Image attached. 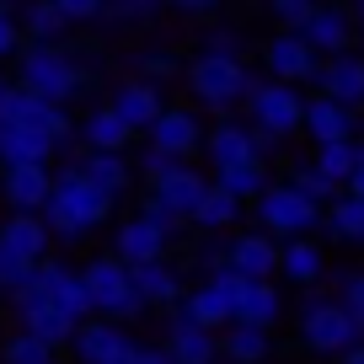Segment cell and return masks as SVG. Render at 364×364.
<instances>
[{"label":"cell","mask_w":364,"mask_h":364,"mask_svg":"<svg viewBox=\"0 0 364 364\" xmlns=\"http://www.w3.org/2000/svg\"><path fill=\"white\" fill-rule=\"evenodd\" d=\"M166 6H177L182 16H215L225 0H166Z\"/></svg>","instance_id":"46"},{"label":"cell","mask_w":364,"mask_h":364,"mask_svg":"<svg viewBox=\"0 0 364 364\" xmlns=\"http://www.w3.org/2000/svg\"><path fill=\"white\" fill-rule=\"evenodd\" d=\"M80 139H86L91 150H124L129 139H134V129H129L124 118L113 113V107H97V113L80 124Z\"/></svg>","instance_id":"34"},{"label":"cell","mask_w":364,"mask_h":364,"mask_svg":"<svg viewBox=\"0 0 364 364\" xmlns=\"http://www.w3.org/2000/svg\"><path fill=\"white\" fill-rule=\"evenodd\" d=\"M236 220H241V198H236V193H225L220 182H209V193L198 198V209H193V225L215 236V230H230Z\"/></svg>","instance_id":"32"},{"label":"cell","mask_w":364,"mask_h":364,"mask_svg":"<svg viewBox=\"0 0 364 364\" xmlns=\"http://www.w3.org/2000/svg\"><path fill=\"white\" fill-rule=\"evenodd\" d=\"M353 166H364V139H353Z\"/></svg>","instance_id":"53"},{"label":"cell","mask_w":364,"mask_h":364,"mask_svg":"<svg viewBox=\"0 0 364 364\" xmlns=\"http://www.w3.org/2000/svg\"><path fill=\"white\" fill-rule=\"evenodd\" d=\"M48 156H54V139L48 134L0 118V161H6V166H16V161H48Z\"/></svg>","instance_id":"29"},{"label":"cell","mask_w":364,"mask_h":364,"mask_svg":"<svg viewBox=\"0 0 364 364\" xmlns=\"http://www.w3.org/2000/svg\"><path fill=\"white\" fill-rule=\"evenodd\" d=\"M204 156H209V166H230V161H247V156H257L252 150V129L247 124H220V129H209L204 134Z\"/></svg>","instance_id":"30"},{"label":"cell","mask_w":364,"mask_h":364,"mask_svg":"<svg viewBox=\"0 0 364 364\" xmlns=\"http://www.w3.org/2000/svg\"><path fill=\"white\" fill-rule=\"evenodd\" d=\"M289 182H295V188H300L306 198H316V204H327V198L338 193V182H332V177H321V171H316V161H300V166L289 171Z\"/></svg>","instance_id":"38"},{"label":"cell","mask_w":364,"mask_h":364,"mask_svg":"<svg viewBox=\"0 0 364 364\" xmlns=\"http://www.w3.org/2000/svg\"><path fill=\"white\" fill-rule=\"evenodd\" d=\"M22 16L11 11V6H0V59H16V48H22Z\"/></svg>","instance_id":"40"},{"label":"cell","mask_w":364,"mask_h":364,"mask_svg":"<svg viewBox=\"0 0 364 364\" xmlns=\"http://www.w3.org/2000/svg\"><path fill=\"white\" fill-rule=\"evenodd\" d=\"M139 75H145V80H171V75H177V59H171V54H145V59H139Z\"/></svg>","instance_id":"44"},{"label":"cell","mask_w":364,"mask_h":364,"mask_svg":"<svg viewBox=\"0 0 364 364\" xmlns=\"http://www.w3.org/2000/svg\"><path fill=\"white\" fill-rule=\"evenodd\" d=\"M300 118H306V97L295 91V80H252L247 91V124L262 129V134H300Z\"/></svg>","instance_id":"7"},{"label":"cell","mask_w":364,"mask_h":364,"mask_svg":"<svg viewBox=\"0 0 364 364\" xmlns=\"http://www.w3.org/2000/svg\"><path fill=\"white\" fill-rule=\"evenodd\" d=\"M80 166H86V177L97 182V188H107V193H124L129 188V177H134V171H129V161H124V150H91L86 161H80Z\"/></svg>","instance_id":"35"},{"label":"cell","mask_w":364,"mask_h":364,"mask_svg":"<svg viewBox=\"0 0 364 364\" xmlns=\"http://www.w3.org/2000/svg\"><path fill=\"white\" fill-rule=\"evenodd\" d=\"M252 209H257V230H268V236H279V241L311 236V230L321 225V204L306 198L295 182H268V188L252 198Z\"/></svg>","instance_id":"5"},{"label":"cell","mask_w":364,"mask_h":364,"mask_svg":"<svg viewBox=\"0 0 364 364\" xmlns=\"http://www.w3.org/2000/svg\"><path fill=\"white\" fill-rule=\"evenodd\" d=\"M48 220L43 215H33V209H16L6 225H0V241L16 252V257H27V262H38V257H48Z\"/></svg>","instance_id":"26"},{"label":"cell","mask_w":364,"mask_h":364,"mask_svg":"<svg viewBox=\"0 0 364 364\" xmlns=\"http://www.w3.org/2000/svg\"><path fill=\"white\" fill-rule=\"evenodd\" d=\"M343 188H348V193H359V198H364V166H353V171H348V182H343Z\"/></svg>","instance_id":"49"},{"label":"cell","mask_w":364,"mask_h":364,"mask_svg":"<svg viewBox=\"0 0 364 364\" xmlns=\"http://www.w3.org/2000/svg\"><path fill=\"white\" fill-rule=\"evenodd\" d=\"M0 364H54V343H43L38 332H16L6 348H0Z\"/></svg>","instance_id":"37"},{"label":"cell","mask_w":364,"mask_h":364,"mask_svg":"<svg viewBox=\"0 0 364 364\" xmlns=\"http://www.w3.org/2000/svg\"><path fill=\"white\" fill-rule=\"evenodd\" d=\"M134 364H177V359H171V348H166V343H161V348H150V343H139Z\"/></svg>","instance_id":"47"},{"label":"cell","mask_w":364,"mask_h":364,"mask_svg":"<svg viewBox=\"0 0 364 364\" xmlns=\"http://www.w3.org/2000/svg\"><path fill=\"white\" fill-rule=\"evenodd\" d=\"M0 188H6V204H11V209H33V215H43L48 188H54L48 161H16V166H6Z\"/></svg>","instance_id":"18"},{"label":"cell","mask_w":364,"mask_h":364,"mask_svg":"<svg viewBox=\"0 0 364 364\" xmlns=\"http://www.w3.org/2000/svg\"><path fill=\"white\" fill-rule=\"evenodd\" d=\"M0 6H22V0H0Z\"/></svg>","instance_id":"54"},{"label":"cell","mask_w":364,"mask_h":364,"mask_svg":"<svg viewBox=\"0 0 364 364\" xmlns=\"http://www.w3.org/2000/svg\"><path fill=\"white\" fill-rule=\"evenodd\" d=\"M11 300H16V316H22L27 332H38V338L54 343V348L70 343V332H75V316H70V311H59L54 300H43V295H11Z\"/></svg>","instance_id":"21"},{"label":"cell","mask_w":364,"mask_h":364,"mask_svg":"<svg viewBox=\"0 0 364 364\" xmlns=\"http://www.w3.org/2000/svg\"><path fill=\"white\" fill-rule=\"evenodd\" d=\"M107 107H113V113L124 118L134 134H145V129L161 118V107H166V102H161V80H145V75H139V80H124V86L113 91V102H107Z\"/></svg>","instance_id":"20"},{"label":"cell","mask_w":364,"mask_h":364,"mask_svg":"<svg viewBox=\"0 0 364 364\" xmlns=\"http://www.w3.org/2000/svg\"><path fill=\"white\" fill-rule=\"evenodd\" d=\"M215 182L225 188V193H236L241 204H252V198L268 188V161H257V156L230 161V166H220V171H215Z\"/></svg>","instance_id":"31"},{"label":"cell","mask_w":364,"mask_h":364,"mask_svg":"<svg viewBox=\"0 0 364 364\" xmlns=\"http://www.w3.org/2000/svg\"><path fill=\"white\" fill-rule=\"evenodd\" d=\"M300 343L321 359H338L353 343H364V327L353 321V311L332 295H306L300 300Z\"/></svg>","instance_id":"2"},{"label":"cell","mask_w":364,"mask_h":364,"mask_svg":"<svg viewBox=\"0 0 364 364\" xmlns=\"http://www.w3.org/2000/svg\"><path fill=\"white\" fill-rule=\"evenodd\" d=\"M188 86H193V97L209 113H230L236 102H247L252 75H247V65H241V54H215V48H204V54L188 65Z\"/></svg>","instance_id":"4"},{"label":"cell","mask_w":364,"mask_h":364,"mask_svg":"<svg viewBox=\"0 0 364 364\" xmlns=\"http://www.w3.org/2000/svg\"><path fill=\"white\" fill-rule=\"evenodd\" d=\"M11 86H16L11 75H0V102H6V97H11Z\"/></svg>","instance_id":"52"},{"label":"cell","mask_w":364,"mask_h":364,"mask_svg":"<svg viewBox=\"0 0 364 364\" xmlns=\"http://www.w3.org/2000/svg\"><path fill=\"white\" fill-rule=\"evenodd\" d=\"M225 268H236L241 279H273V273H279V236H268V230L230 236V247H225Z\"/></svg>","instance_id":"16"},{"label":"cell","mask_w":364,"mask_h":364,"mask_svg":"<svg viewBox=\"0 0 364 364\" xmlns=\"http://www.w3.org/2000/svg\"><path fill=\"white\" fill-rule=\"evenodd\" d=\"M107 209H113V193L107 188H97V182L86 177V166H65L54 177V188H48V204H43V220H48V230L54 236H65V241H80V236H91V230L107 220Z\"/></svg>","instance_id":"1"},{"label":"cell","mask_w":364,"mask_h":364,"mask_svg":"<svg viewBox=\"0 0 364 364\" xmlns=\"http://www.w3.org/2000/svg\"><path fill=\"white\" fill-rule=\"evenodd\" d=\"M145 134H150V145L166 150V156H193V150L204 145V124H198L193 107H161V118Z\"/></svg>","instance_id":"17"},{"label":"cell","mask_w":364,"mask_h":364,"mask_svg":"<svg viewBox=\"0 0 364 364\" xmlns=\"http://www.w3.org/2000/svg\"><path fill=\"white\" fill-rule=\"evenodd\" d=\"M353 27H359V38H364V0H353Z\"/></svg>","instance_id":"51"},{"label":"cell","mask_w":364,"mask_h":364,"mask_svg":"<svg viewBox=\"0 0 364 364\" xmlns=\"http://www.w3.org/2000/svg\"><path fill=\"white\" fill-rule=\"evenodd\" d=\"M70 348H75V364H134L139 343L124 332V321L102 316V321H75Z\"/></svg>","instance_id":"10"},{"label":"cell","mask_w":364,"mask_h":364,"mask_svg":"<svg viewBox=\"0 0 364 364\" xmlns=\"http://www.w3.org/2000/svg\"><path fill=\"white\" fill-rule=\"evenodd\" d=\"M166 348L177 364H220V332L215 327H198V321L177 316L166 332Z\"/></svg>","instance_id":"22"},{"label":"cell","mask_w":364,"mask_h":364,"mask_svg":"<svg viewBox=\"0 0 364 364\" xmlns=\"http://www.w3.org/2000/svg\"><path fill=\"white\" fill-rule=\"evenodd\" d=\"M236 289H241V273L236 268H215V279H204L198 289L182 295V311L177 316L198 321V327H230L236 321Z\"/></svg>","instance_id":"9"},{"label":"cell","mask_w":364,"mask_h":364,"mask_svg":"<svg viewBox=\"0 0 364 364\" xmlns=\"http://www.w3.org/2000/svg\"><path fill=\"white\" fill-rule=\"evenodd\" d=\"M161 11V0H107V16L113 22H145Z\"/></svg>","instance_id":"41"},{"label":"cell","mask_w":364,"mask_h":364,"mask_svg":"<svg viewBox=\"0 0 364 364\" xmlns=\"http://www.w3.org/2000/svg\"><path fill=\"white\" fill-rule=\"evenodd\" d=\"M204 48H215V54H236V48H241V38H236V33L225 27V33H215V38H209Z\"/></svg>","instance_id":"48"},{"label":"cell","mask_w":364,"mask_h":364,"mask_svg":"<svg viewBox=\"0 0 364 364\" xmlns=\"http://www.w3.org/2000/svg\"><path fill=\"white\" fill-rule=\"evenodd\" d=\"M311 161H316L321 177H332V182L343 188V182H348V171H353V139H321Z\"/></svg>","instance_id":"36"},{"label":"cell","mask_w":364,"mask_h":364,"mask_svg":"<svg viewBox=\"0 0 364 364\" xmlns=\"http://www.w3.org/2000/svg\"><path fill=\"white\" fill-rule=\"evenodd\" d=\"M65 27H70V16L59 11L54 0H22V33L33 43H59Z\"/></svg>","instance_id":"33"},{"label":"cell","mask_w":364,"mask_h":364,"mask_svg":"<svg viewBox=\"0 0 364 364\" xmlns=\"http://www.w3.org/2000/svg\"><path fill=\"white\" fill-rule=\"evenodd\" d=\"M0 118H6V124H27V129H38V134H48L54 145H65V134H70L65 102H54V97H43V91L22 86V80H16L11 97L0 102Z\"/></svg>","instance_id":"11"},{"label":"cell","mask_w":364,"mask_h":364,"mask_svg":"<svg viewBox=\"0 0 364 364\" xmlns=\"http://www.w3.org/2000/svg\"><path fill=\"white\" fill-rule=\"evenodd\" d=\"M321 225L332 230V241H364V198L338 188V193L321 204Z\"/></svg>","instance_id":"28"},{"label":"cell","mask_w":364,"mask_h":364,"mask_svg":"<svg viewBox=\"0 0 364 364\" xmlns=\"http://www.w3.org/2000/svg\"><path fill=\"white\" fill-rule=\"evenodd\" d=\"M279 273H284L289 284L311 289V284H321V273H327V252L311 236H289V241H279Z\"/></svg>","instance_id":"23"},{"label":"cell","mask_w":364,"mask_h":364,"mask_svg":"<svg viewBox=\"0 0 364 364\" xmlns=\"http://www.w3.org/2000/svg\"><path fill=\"white\" fill-rule=\"evenodd\" d=\"M295 33L306 38L321 59H327V54L353 48V33H359V27H353V11H343V6H321V0H316V6H311V16L295 27Z\"/></svg>","instance_id":"13"},{"label":"cell","mask_w":364,"mask_h":364,"mask_svg":"<svg viewBox=\"0 0 364 364\" xmlns=\"http://www.w3.org/2000/svg\"><path fill=\"white\" fill-rule=\"evenodd\" d=\"M273 353L268 327H252V321H230L220 327V359L225 364H262Z\"/></svg>","instance_id":"27"},{"label":"cell","mask_w":364,"mask_h":364,"mask_svg":"<svg viewBox=\"0 0 364 364\" xmlns=\"http://www.w3.org/2000/svg\"><path fill=\"white\" fill-rule=\"evenodd\" d=\"M262 65H268L273 80H295V86H300V80H316L321 54L295 33V27H284L279 38H268V43H262Z\"/></svg>","instance_id":"12"},{"label":"cell","mask_w":364,"mask_h":364,"mask_svg":"<svg viewBox=\"0 0 364 364\" xmlns=\"http://www.w3.org/2000/svg\"><path fill=\"white\" fill-rule=\"evenodd\" d=\"M54 6L70 16V22H102L107 16V0H54Z\"/></svg>","instance_id":"43"},{"label":"cell","mask_w":364,"mask_h":364,"mask_svg":"<svg viewBox=\"0 0 364 364\" xmlns=\"http://www.w3.org/2000/svg\"><path fill=\"white\" fill-rule=\"evenodd\" d=\"M316 86L327 97H338V102H348V107H364V54H353V48L327 54L321 70H316Z\"/></svg>","instance_id":"19"},{"label":"cell","mask_w":364,"mask_h":364,"mask_svg":"<svg viewBox=\"0 0 364 364\" xmlns=\"http://www.w3.org/2000/svg\"><path fill=\"white\" fill-rule=\"evenodd\" d=\"M359 107L338 102V97H327V91H316L306 102V118H300V129L311 134V145H321V139H353L359 134Z\"/></svg>","instance_id":"15"},{"label":"cell","mask_w":364,"mask_h":364,"mask_svg":"<svg viewBox=\"0 0 364 364\" xmlns=\"http://www.w3.org/2000/svg\"><path fill=\"white\" fill-rule=\"evenodd\" d=\"M177 225H182L177 215H166L161 204H150V198H145V209H139L134 220H124V225H118V241H113V252H118L124 262L166 257V247H171V236H177Z\"/></svg>","instance_id":"8"},{"label":"cell","mask_w":364,"mask_h":364,"mask_svg":"<svg viewBox=\"0 0 364 364\" xmlns=\"http://www.w3.org/2000/svg\"><path fill=\"white\" fill-rule=\"evenodd\" d=\"M27 273H33V262H27V257H16V252L6 247V241H0V289H6V295H11V289L22 284Z\"/></svg>","instance_id":"39"},{"label":"cell","mask_w":364,"mask_h":364,"mask_svg":"<svg viewBox=\"0 0 364 364\" xmlns=\"http://www.w3.org/2000/svg\"><path fill=\"white\" fill-rule=\"evenodd\" d=\"M16 80L54 97V102H70L86 75H80V65L59 43H27V48H16Z\"/></svg>","instance_id":"6"},{"label":"cell","mask_w":364,"mask_h":364,"mask_svg":"<svg viewBox=\"0 0 364 364\" xmlns=\"http://www.w3.org/2000/svg\"><path fill=\"white\" fill-rule=\"evenodd\" d=\"M311 6H316V0H268V11H273L279 27H300L311 16Z\"/></svg>","instance_id":"42"},{"label":"cell","mask_w":364,"mask_h":364,"mask_svg":"<svg viewBox=\"0 0 364 364\" xmlns=\"http://www.w3.org/2000/svg\"><path fill=\"white\" fill-rule=\"evenodd\" d=\"M338 364H364V343H353L348 353H338Z\"/></svg>","instance_id":"50"},{"label":"cell","mask_w":364,"mask_h":364,"mask_svg":"<svg viewBox=\"0 0 364 364\" xmlns=\"http://www.w3.org/2000/svg\"><path fill=\"white\" fill-rule=\"evenodd\" d=\"M80 279H86V295H91V311L97 316H113V321H134L145 316V295L134 289V279H129V262L118 257V252H107V257H91L86 268H80Z\"/></svg>","instance_id":"3"},{"label":"cell","mask_w":364,"mask_h":364,"mask_svg":"<svg viewBox=\"0 0 364 364\" xmlns=\"http://www.w3.org/2000/svg\"><path fill=\"white\" fill-rule=\"evenodd\" d=\"M177 161H182V156H166V150H156V145H150V150H145V161H139V171H145V177L156 182V177H166V171L177 166Z\"/></svg>","instance_id":"45"},{"label":"cell","mask_w":364,"mask_h":364,"mask_svg":"<svg viewBox=\"0 0 364 364\" xmlns=\"http://www.w3.org/2000/svg\"><path fill=\"white\" fill-rule=\"evenodd\" d=\"M129 279H134V289L145 295V306H177V300H182L177 268H171L166 257H145V262H129Z\"/></svg>","instance_id":"25"},{"label":"cell","mask_w":364,"mask_h":364,"mask_svg":"<svg viewBox=\"0 0 364 364\" xmlns=\"http://www.w3.org/2000/svg\"><path fill=\"white\" fill-rule=\"evenodd\" d=\"M284 316V295L273 279H241L236 289V321H252V327H273Z\"/></svg>","instance_id":"24"},{"label":"cell","mask_w":364,"mask_h":364,"mask_svg":"<svg viewBox=\"0 0 364 364\" xmlns=\"http://www.w3.org/2000/svg\"><path fill=\"white\" fill-rule=\"evenodd\" d=\"M209 193V182H204V171H193V166H171L166 177H156L150 182V204H161L166 215H177V220H193V209H198V198Z\"/></svg>","instance_id":"14"}]
</instances>
